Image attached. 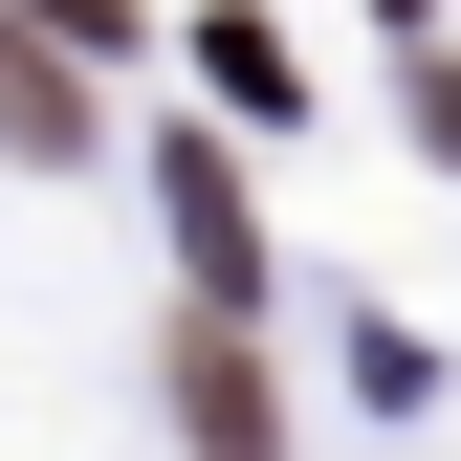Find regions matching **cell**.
Masks as SVG:
<instances>
[{"label": "cell", "instance_id": "cell-1", "mask_svg": "<svg viewBox=\"0 0 461 461\" xmlns=\"http://www.w3.org/2000/svg\"><path fill=\"white\" fill-rule=\"evenodd\" d=\"M176 439H198V461H285L264 374H242V330H176Z\"/></svg>", "mask_w": 461, "mask_h": 461}, {"label": "cell", "instance_id": "cell-2", "mask_svg": "<svg viewBox=\"0 0 461 461\" xmlns=\"http://www.w3.org/2000/svg\"><path fill=\"white\" fill-rule=\"evenodd\" d=\"M176 242H198V285H220V308H242V264H264V242H242V176H220L198 132H176Z\"/></svg>", "mask_w": 461, "mask_h": 461}, {"label": "cell", "instance_id": "cell-3", "mask_svg": "<svg viewBox=\"0 0 461 461\" xmlns=\"http://www.w3.org/2000/svg\"><path fill=\"white\" fill-rule=\"evenodd\" d=\"M0 23H23V44H67V67H110V44H132V0H0Z\"/></svg>", "mask_w": 461, "mask_h": 461}]
</instances>
